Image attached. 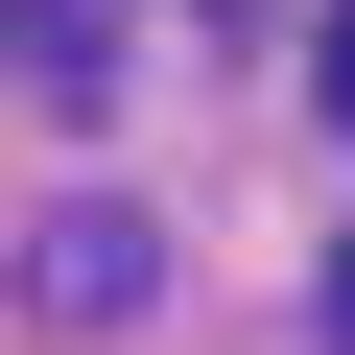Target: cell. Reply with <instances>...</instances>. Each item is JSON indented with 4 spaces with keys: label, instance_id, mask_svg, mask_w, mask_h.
Listing matches in <instances>:
<instances>
[{
    "label": "cell",
    "instance_id": "obj_1",
    "mask_svg": "<svg viewBox=\"0 0 355 355\" xmlns=\"http://www.w3.org/2000/svg\"><path fill=\"white\" fill-rule=\"evenodd\" d=\"M0 24H24V95H71V119L119 95V0H0Z\"/></svg>",
    "mask_w": 355,
    "mask_h": 355
},
{
    "label": "cell",
    "instance_id": "obj_2",
    "mask_svg": "<svg viewBox=\"0 0 355 355\" xmlns=\"http://www.w3.org/2000/svg\"><path fill=\"white\" fill-rule=\"evenodd\" d=\"M24 284H48V308H142V214H95V190H71V214H48V261H24Z\"/></svg>",
    "mask_w": 355,
    "mask_h": 355
},
{
    "label": "cell",
    "instance_id": "obj_3",
    "mask_svg": "<svg viewBox=\"0 0 355 355\" xmlns=\"http://www.w3.org/2000/svg\"><path fill=\"white\" fill-rule=\"evenodd\" d=\"M331 331H355V237H331Z\"/></svg>",
    "mask_w": 355,
    "mask_h": 355
},
{
    "label": "cell",
    "instance_id": "obj_4",
    "mask_svg": "<svg viewBox=\"0 0 355 355\" xmlns=\"http://www.w3.org/2000/svg\"><path fill=\"white\" fill-rule=\"evenodd\" d=\"M331 119H355V24H331Z\"/></svg>",
    "mask_w": 355,
    "mask_h": 355
}]
</instances>
